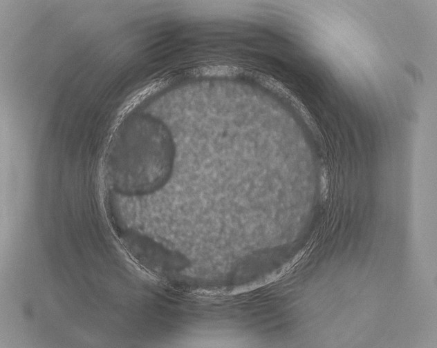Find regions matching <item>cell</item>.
<instances>
[{
  "instance_id": "1",
  "label": "cell",
  "mask_w": 437,
  "mask_h": 348,
  "mask_svg": "<svg viewBox=\"0 0 437 348\" xmlns=\"http://www.w3.org/2000/svg\"><path fill=\"white\" fill-rule=\"evenodd\" d=\"M169 136L156 122L136 118L127 123L108 155L105 173L118 192L142 195L165 184L173 168Z\"/></svg>"
}]
</instances>
